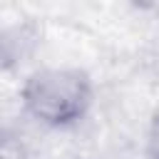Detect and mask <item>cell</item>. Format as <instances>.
<instances>
[{
    "mask_svg": "<svg viewBox=\"0 0 159 159\" xmlns=\"http://www.w3.org/2000/svg\"><path fill=\"white\" fill-rule=\"evenodd\" d=\"M94 99V84L80 67H42L27 75L20 89L25 114L47 127L67 129L80 124Z\"/></svg>",
    "mask_w": 159,
    "mask_h": 159,
    "instance_id": "cell-1",
    "label": "cell"
},
{
    "mask_svg": "<svg viewBox=\"0 0 159 159\" xmlns=\"http://www.w3.org/2000/svg\"><path fill=\"white\" fill-rule=\"evenodd\" d=\"M147 157L159 159V109L152 114L149 127H147Z\"/></svg>",
    "mask_w": 159,
    "mask_h": 159,
    "instance_id": "cell-2",
    "label": "cell"
},
{
    "mask_svg": "<svg viewBox=\"0 0 159 159\" xmlns=\"http://www.w3.org/2000/svg\"><path fill=\"white\" fill-rule=\"evenodd\" d=\"M80 159H97V157H80Z\"/></svg>",
    "mask_w": 159,
    "mask_h": 159,
    "instance_id": "cell-3",
    "label": "cell"
}]
</instances>
